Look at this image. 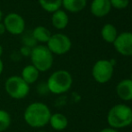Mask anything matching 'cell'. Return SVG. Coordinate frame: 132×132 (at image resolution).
<instances>
[{
	"label": "cell",
	"mask_w": 132,
	"mask_h": 132,
	"mask_svg": "<svg viewBox=\"0 0 132 132\" xmlns=\"http://www.w3.org/2000/svg\"><path fill=\"white\" fill-rule=\"evenodd\" d=\"M51 111L48 105L40 101L29 104L23 112V120L28 126L34 129L43 128L49 124Z\"/></svg>",
	"instance_id": "obj_1"
},
{
	"label": "cell",
	"mask_w": 132,
	"mask_h": 132,
	"mask_svg": "<svg viewBox=\"0 0 132 132\" xmlns=\"http://www.w3.org/2000/svg\"><path fill=\"white\" fill-rule=\"evenodd\" d=\"M107 122L115 129L129 127L132 124V109L126 104H116L110 109Z\"/></svg>",
	"instance_id": "obj_2"
},
{
	"label": "cell",
	"mask_w": 132,
	"mask_h": 132,
	"mask_svg": "<svg viewBox=\"0 0 132 132\" xmlns=\"http://www.w3.org/2000/svg\"><path fill=\"white\" fill-rule=\"evenodd\" d=\"M46 84L50 92L59 95L66 93L71 89L73 84V77L68 71L57 70L50 75Z\"/></svg>",
	"instance_id": "obj_3"
},
{
	"label": "cell",
	"mask_w": 132,
	"mask_h": 132,
	"mask_svg": "<svg viewBox=\"0 0 132 132\" xmlns=\"http://www.w3.org/2000/svg\"><path fill=\"white\" fill-rule=\"evenodd\" d=\"M53 55L54 54L50 51L47 45L37 44L31 49L30 55L31 64H32L40 72H48L53 65Z\"/></svg>",
	"instance_id": "obj_4"
},
{
	"label": "cell",
	"mask_w": 132,
	"mask_h": 132,
	"mask_svg": "<svg viewBox=\"0 0 132 132\" xmlns=\"http://www.w3.org/2000/svg\"><path fill=\"white\" fill-rule=\"evenodd\" d=\"M5 90L12 99L22 100L26 98L29 94L30 85L21 77V75H13L5 81Z\"/></svg>",
	"instance_id": "obj_5"
},
{
	"label": "cell",
	"mask_w": 132,
	"mask_h": 132,
	"mask_svg": "<svg viewBox=\"0 0 132 132\" xmlns=\"http://www.w3.org/2000/svg\"><path fill=\"white\" fill-rule=\"evenodd\" d=\"M114 72V65L111 60L101 59L94 64L92 68V75L94 81L100 84H104L111 81Z\"/></svg>",
	"instance_id": "obj_6"
},
{
	"label": "cell",
	"mask_w": 132,
	"mask_h": 132,
	"mask_svg": "<svg viewBox=\"0 0 132 132\" xmlns=\"http://www.w3.org/2000/svg\"><path fill=\"white\" fill-rule=\"evenodd\" d=\"M46 45L53 54L63 55L68 53L71 50L72 42L67 34L62 33H57L51 34Z\"/></svg>",
	"instance_id": "obj_7"
},
{
	"label": "cell",
	"mask_w": 132,
	"mask_h": 132,
	"mask_svg": "<svg viewBox=\"0 0 132 132\" xmlns=\"http://www.w3.org/2000/svg\"><path fill=\"white\" fill-rule=\"evenodd\" d=\"M3 23L6 32L13 35L23 34L25 31V21L21 15L17 13H9L4 17Z\"/></svg>",
	"instance_id": "obj_8"
},
{
	"label": "cell",
	"mask_w": 132,
	"mask_h": 132,
	"mask_svg": "<svg viewBox=\"0 0 132 132\" xmlns=\"http://www.w3.org/2000/svg\"><path fill=\"white\" fill-rule=\"evenodd\" d=\"M112 44L118 53L123 56H132V33L123 32L118 34Z\"/></svg>",
	"instance_id": "obj_9"
},
{
	"label": "cell",
	"mask_w": 132,
	"mask_h": 132,
	"mask_svg": "<svg viewBox=\"0 0 132 132\" xmlns=\"http://www.w3.org/2000/svg\"><path fill=\"white\" fill-rule=\"evenodd\" d=\"M110 0H93L91 3L90 10L95 17H104L111 10Z\"/></svg>",
	"instance_id": "obj_10"
},
{
	"label": "cell",
	"mask_w": 132,
	"mask_h": 132,
	"mask_svg": "<svg viewBox=\"0 0 132 132\" xmlns=\"http://www.w3.org/2000/svg\"><path fill=\"white\" fill-rule=\"evenodd\" d=\"M118 97L124 101L132 100V81L130 79L121 80L116 86Z\"/></svg>",
	"instance_id": "obj_11"
},
{
	"label": "cell",
	"mask_w": 132,
	"mask_h": 132,
	"mask_svg": "<svg viewBox=\"0 0 132 132\" xmlns=\"http://www.w3.org/2000/svg\"><path fill=\"white\" fill-rule=\"evenodd\" d=\"M51 24L53 27L57 30H63L68 25L69 17L65 10L59 9L55 12L51 13Z\"/></svg>",
	"instance_id": "obj_12"
},
{
	"label": "cell",
	"mask_w": 132,
	"mask_h": 132,
	"mask_svg": "<svg viewBox=\"0 0 132 132\" xmlns=\"http://www.w3.org/2000/svg\"><path fill=\"white\" fill-rule=\"evenodd\" d=\"M49 124L55 130L62 131L68 128V120L64 114L57 112V113H54V114H51Z\"/></svg>",
	"instance_id": "obj_13"
},
{
	"label": "cell",
	"mask_w": 132,
	"mask_h": 132,
	"mask_svg": "<svg viewBox=\"0 0 132 132\" xmlns=\"http://www.w3.org/2000/svg\"><path fill=\"white\" fill-rule=\"evenodd\" d=\"M87 0H62V6L65 11L70 13H79L85 8Z\"/></svg>",
	"instance_id": "obj_14"
},
{
	"label": "cell",
	"mask_w": 132,
	"mask_h": 132,
	"mask_svg": "<svg viewBox=\"0 0 132 132\" xmlns=\"http://www.w3.org/2000/svg\"><path fill=\"white\" fill-rule=\"evenodd\" d=\"M39 76H40V72L32 64H28L25 66L21 73V77L29 85L36 82L39 79Z\"/></svg>",
	"instance_id": "obj_15"
},
{
	"label": "cell",
	"mask_w": 132,
	"mask_h": 132,
	"mask_svg": "<svg viewBox=\"0 0 132 132\" xmlns=\"http://www.w3.org/2000/svg\"><path fill=\"white\" fill-rule=\"evenodd\" d=\"M51 34L52 33H51V31L47 27L42 26V25H38L31 31V35L34 38V40L40 44H47Z\"/></svg>",
	"instance_id": "obj_16"
},
{
	"label": "cell",
	"mask_w": 132,
	"mask_h": 132,
	"mask_svg": "<svg viewBox=\"0 0 132 132\" xmlns=\"http://www.w3.org/2000/svg\"><path fill=\"white\" fill-rule=\"evenodd\" d=\"M118 31L117 28L112 24H105L101 30L102 38L104 42L108 44H113L118 36Z\"/></svg>",
	"instance_id": "obj_17"
},
{
	"label": "cell",
	"mask_w": 132,
	"mask_h": 132,
	"mask_svg": "<svg viewBox=\"0 0 132 132\" xmlns=\"http://www.w3.org/2000/svg\"><path fill=\"white\" fill-rule=\"evenodd\" d=\"M40 7L48 13H53L62 6V0H39Z\"/></svg>",
	"instance_id": "obj_18"
},
{
	"label": "cell",
	"mask_w": 132,
	"mask_h": 132,
	"mask_svg": "<svg viewBox=\"0 0 132 132\" xmlns=\"http://www.w3.org/2000/svg\"><path fill=\"white\" fill-rule=\"evenodd\" d=\"M11 116L6 110L0 109V132L5 131L11 125Z\"/></svg>",
	"instance_id": "obj_19"
},
{
	"label": "cell",
	"mask_w": 132,
	"mask_h": 132,
	"mask_svg": "<svg viewBox=\"0 0 132 132\" xmlns=\"http://www.w3.org/2000/svg\"><path fill=\"white\" fill-rule=\"evenodd\" d=\"M111 7L118 10H123L129 5V0H110Z\"/></svg>",
	"instance_id": "obj_20"
},
{
	"label": "cell",
	"mask_w": 132,
	"mask_h": 132,
	"mask_svg": "<svg viewBox=\"0 0 132 132\" xmlns=\"http://www.w3.org/2000/svg\"><path fill=\"white\" fill-rule=\"evenodd\" d=\"M23 45H26L29 46L31 48H33L35 45H37V42L34 40V38L32 37L31 33V36H28V35H25L23 39Z\"/></svg>",
	"instance_id": "obj_21"
},
{
	"label": "cell",
	"mask_w": 132,
	"mask_h": 132,
	"mask_svg": "<svg viewBox=\"0 0 132 132\" xmlns=\"http://www.w3.org/2000/svg\"><path fill=\"white\" fill-rule=\"evenodd\" d=\"M31 49H32V48L29 47V46L23 45L20 48V53H21V55H23V56H24V57H30L31 53Z\"/></svg>",
	"instance_id": "obj_22"
},
{
	"label": "cell",
	"mask_w": 132,
	"mask_h": 132,
	"mask_svg": "<svg viewBox=\"0 0 132 132\" xmlns=\"http://www.w3.org/2000/svg\"><path fill=\"white\" fill-rule=\"evenodd\" d=\"M99 132H119V131H118V129H113V128L109 127V128L103 129L102 130H100Z\"/></svg>",
	"instance_id": "obj_23"
},
{
	"label": "cell",
	"mask_w": 132,
	"mask_h": 132,
	"mask_svg": "<svg viewBox=\"0 0 132 132\" xmlns=\"http://www.w3.org/2000/svg\"><path fill=\"white\" fill-rule=\"evenodd\" d=\"M5 32H6V30H5V25H4L3 21L0 22V35L4 34Z\"/></svg>",
	"instance_id": "obj_24"
},
{
	"label": "cell",
	"mask_w": 132,
	"mask_h": 132,
	"mask_svg": "<svg viewBox=\"0 0 132 132\" xmlns=\"http://www.w3.org/2000/svg\"><path fill=\"white\" fill-rule=\"evenodd\" d=\"M3 71H4V62H3V61L1 60V58H0V75L2 74Z\"/></svg>",
	"instance_id": "obj_25"
},
{
	"label": "cell",
	"mask_w": 132,
	"mask_h": 132,
	"mask_svg": "<svg viewBox=\"0 0 132 132\" xmlns=\"http://www.w3.org/2000/svg\"><path fill=\"white\" fill-rule=\"evenodd\" d=\"M3 53H4L3 47H2V45H1V44H0V58H1L2 55H3Z\"/></svg>",
	"instance_id": "obj_26"
},
{
	"label": "cell",
	"mask_w": 132,
	"mask_h": 132,
	"mask_svg": "<svg viewBox=\"0 0 132 132\" xmlns=\"http://www.w3.org/2000/svg\"><path fill=\"white\" fill-rule=\"evenodd\" d=\"M2 19H3V13H2L1 9H0V22L2 21Z\"/></svg>",
	"instance_id": "obj_27"
},
{
	"label": "cell",
	"mask_w": 132,
	"mask_h": 132,
	"mask_svg": "<svg viewBox=\"0 0 132 132\" xmlns=\"http://www.w3.org/2000/svg\"><path fill=\"white\" fill-rule=\"evenodd\" d=\"M129 79H130L131 81H132V72H131V74H130V78H129Z\"/></svg>",
	"instance_id": "obj_28"
},
{
	"label": "cell",
	"mask_w": 132,
	"mask_h": 132,
	"mask_svg": "<svg viewBox=\"0 0 132 132\" xmlns=\"http://www.w3.org/2000/svg\"><path fill=\"white\" fill-rule=\"evenodd\" d=\"M38 132H45V131H38Z\"/></svg>",
	"instance_id": "obj_29"
}]
</instances>
